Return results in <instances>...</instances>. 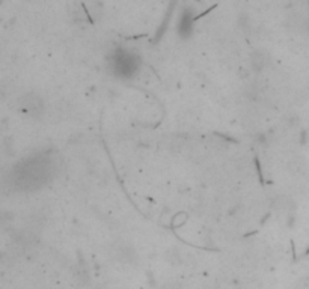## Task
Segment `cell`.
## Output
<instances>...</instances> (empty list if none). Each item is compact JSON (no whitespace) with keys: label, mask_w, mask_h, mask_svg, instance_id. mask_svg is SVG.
<instances>
[{"label":"cell","mask_w":309,"mask_h":289,"mask_svg":"<svg viewBox=\"0 0 309 289\" xmlns=\"http://www.w3.org/2000/svg\"><path fill=\"white\" fill-rule=\"evenodd\" d=\"M177 32L181 38H189L193 32V11L190 9H184L180 15L178 20V26H177Z\"/></svg>","instance_id":"3957f363"},{"label":"cell","mask_w":309,"mask_h":289,"mask_svg":"<svg viewBox=\"0 0 309 289\" xmlns=\"http://www.w3.org/2000/svg\"><path fill=\"white\" fill-rule=\"evenodd\" d=\"M112 71L119 78H131L139 71V59L128 51H118L112 57Z\"/></svg>","instance_id":"6da1fadb"},{"label":"cell","mask_w":309,"mask_h":289,"mask_svg":"<svg viewBox=\"0 0 309 289\" xmlns=\"http://www.w3.org/2000/svg\"><path fill=\"white\" fill-rule=\"evenodd\" d=\"M116 256H118L119 261L127 262V261H131V259H133L134 250H131V249L127 247V246H121V247H118V250H116Z\"/></svg>","instance_id":"8992f818"},{"label":"cell","mask_w":309,"mask_h":289,"mask_svg":"<svg viewBox=\"0 0 309 289\" xmlns=\"http://www.w3.org/2000/svg\"><path fill=\"white\" fill-rule=\"evenodd\" d=\"M269 65V54L263 50H255L250 54V68L255 72H261Z\"/></svg>","instance_id":"277c9868"},{"label":"cell","mask_w":309,"mask_h":289,"mask_svg":"<svg viewBox=\"0 0 309 289\" xmlns=\"http://www.w3.org/2000/svg\"><path fill=\"white\" fill-rule=\"evenodd\" d=\"M88 15H89V12L86 11V8L83 6V5H73V8H71V11H70V17H71V20L76 23V24H85L86 21H88Z\"/></svg>","instance_id":"5b68a950"},{"label":"cell","mask_w":309,"mask_h":289,"mask_svg":"<svg viewBox=\"0 0 309 289\" xmlns=\"http://www.w3.org/2000/svg\"><path fill=\"white\" fill-rule=\"evenodd\" d=\"M21 107L24 111H27L32 116H41L44 113V100L39 97L37 92H27L21 98Z\"/></svg>","instance_id":"7a4b0ae2"}]
</instances>
